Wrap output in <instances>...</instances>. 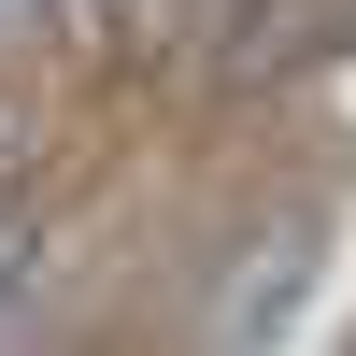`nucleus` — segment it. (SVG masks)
Instances as JSON below:
<instances>
[{"instance_id": "obj_1", "label": "nucleus", "mask_w": 356, "mask_h": 356, "mask_svg": "<svg viewBox=\"0 0 356 356\" xmlns=\"http://www.w3.org/2000/svg\"><path fill=\"white\" fill-rule=\"evenodd\" d=\"M314 257H328L314 228H285V243H257V271L228 285V328H214V342H228V356H257V342H271V314H285V300L314 285Z\"/></svg>"}, {"instance_id": "obj_2", "label": "nucleus", "mask_w": 356, "mask_h": 356, "mask_svg": "<svg viewBox=\"0 0 356 356\" xmlns=\"http://www.w3.org/2000/svg\"><path fill=\"white\" fill-rule=\"evenodd\" d=\"M29 271H43V200H29V171L0 157V314L29 300Z\"/></svg>"}, {"instance_id": "obj_3", "label": "nucleus", "mask_w": 356, "mask_h": 356, "mask_svg": "<svg viewBox=\"0 0 356 356\" xmlns=\"http://www.w3.org/2000/svg\"><path fill=\"white\" fill-rule=\"evenodd\" d=\"M15 15H29V0H0V29H15Z\"/></svg>"}]
</instances>
